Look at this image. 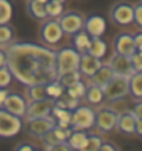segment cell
I'll use <instances>...</instances> for the list:
<instances>
[{
	"label": "cell",
	"mask_w": 142,
	"mask_h": 151,
	"mask_svg": "<svg viewBox=\"0 0 142 151\" xmlns=\"http://www.w3.org/2000/svg\"><path fill=\"white\" fill-rule=\"evenodd\" d=\"M3 49L6 66L20 84H46L57 79L54 49L28 41H12Z\"/></svg>",
	"instance_id": "1"
},
{
	"label": "cell",
	"mask_w": 142,
	"mask_h": 151,
	"mask_svg": "<svg viewBox=\"0 0 142 151\" xmlns=\"http://www.w3.org/2000/svg\"><path fill=\"white\" fill-rule=\"evenodd\" d=\"M79 55L78 52L72 47L67 46L60 50H55V64H57V78L69 73V72H75L78 70L79 64Z\"/></svg>",
	"instance_id": "2"
},
{
	"label": "cell",
	"mask_w": 142,
	"mask_h": 151,
	"mask_svg": "<svg viewBox=\"0 0 142 151\" xmlns=\"http://www.w3.org/2000/svg\"><path fill=\"white\" fill-rule=\"evenodd\" d=\"M95 127V110L89 105L75 107L70 114V128L72 130H90Z\"/></svg>",
	"instance_id": "3"
},
{
	"label": "cell",
	"mask_w": 142,
	"mask_h": 151,
	"mask_svg": "<svg viewBox=\"0 0 142 151\" xmlns=\"http://www.w3.org/2000/svg\"><path fill=\"white\" fill-rule=\"evenodd\" d=\"M26 105H28V99L20 95V93H15V92H8L5 101L2 104V107L5 110H8L9 113L15 114L19 118H25V113H26Z\"/></svg>",
	"instance_id": "11"
},
{
	"label": "cell",
	"mask_w": 142,
	"mask_h": 151,
	"mask_svg": "<svg viewBox=\"0 0 142 151\" xmlns=\"http://www.w3.org/2000/svg\"><path fill=\"white\" fill-rule=\"evenodd\" d=\"M87 54H90L96 58L102 60L107 54V44L102 40V37H92L90 43H89V47H87Z\"/></svg>",
	"instance_id": "22"
},
{
	"label": "cell",
	"mask_w": 142,
	"mask_h": 151,
	"mask_svg": "<svg viewBox=\"0 0 142 151\" xmlns=\"http://www.w3.org/2000/svg\"><path fill=\"white\" fill-rule=\"evenodd\" d=\"M12 73L8 66H2L0 67V87H8L11 83H12Z\"/></svg>",
	"instance_id": "33"
},
{
	"label": "cell",
	"mask_w": 142,
	"mask_h": 151,
	"mask_svg": "<svg viewBox=\"0 0 142 151\" xmlns=\"http://www.w3.org/2000/svg\"><path fill=\"white\" fill-rule=\"evenodd\" d=\"M70 37H72V47L78 52V54H84V52H87L89 43H90L92 37L84 29H79L74 35H70Z\"/></svg>",
	"instance_id": "20"
},
{
	"label": "cell",
	"mask_w": 142,
	"mask_h": 151,
	"mask_svg": "<svg viewBox=\"0 0 142 151\" xmlns=\"http://www.w3.org/2000/svg\"><path fill=\"white\" fill-rule=\"evenodd\" d=\"M113 76H115V72L112 70V67L107 63H102L98 67V70H96V72L90 76V83L99 86V87H105L107 83L110 81Z\"/></svg>",
	"instance_id": "18"
},
{
	"label": "cell",
	"mask_w": 142,
	"mask_h": 151,
	"mask_svg": "<svg viewBox=\"0 0 142 151\" xmlns=\"http://www.w3.org/2000/svg\"><path fill=\"white\" fill-rule=\"evenodd\" d=\"M133 23L136 24L138 29L142 28V3L141 2L133 5Z\"/></svg>",
	"instance_id": "35"
},
{
	"label": "cell",
	"mask_w": 142,
	"mask_h": 151,
	"mask_svg": "<svg viewBox=\"0 0 142 151\" xmlns=\"http://www.w3.org/2000/svg\"><path fill=\"white\" fill-rule=\"evenodd\" d=\"M86 87H87V84L83 81V79H76L75 83L66 86L64 95H67L70 98H76V99H83L84 93H86Z\"/></svg>",
	"instance_id": "25"
},
{
	"label": "cell",
	"mask_w": 142,
	"mask_h": 151,
	"mask_svg": "<svg viewBox=\"0 0 142 151\" xmlns=\"http://www.w3.org/2000/svg\"><path fill=\"white\" fill-rule=\"evenodd\" d=\"M58 2H63V3H64V2H66V0H58Z\"/></svg>",
	"instance_id": "46"
},
{
	"label": "cell",
	"mask_w": 142,
	"mask_h": 151,
	"mask_svg": "<svg viewBox=\"0 0 142 151\" xmlns=\"http://www.w3.org/2000/svg\"><path fill=\"white\" fill-rule=\"evenodd\" d=\"M44 11H46L48 19H58L64 12V3L58 0H48L44 3Z\"/></svg>",
	"instance_id": "27"
},
{
	"label": "cell",
	"mask_w": 142,
	"mask_h": 151,
	"mask_svg": "<svg viewBox=\"0 0 142 151\" xmlns=\"http://www.w3.org/2000/svg\"><path fill=\"white\" fill-rule=\"evenodd\" d=\"M113 50H115V54H121V55H127V57H130L133 52H136L135 41H133V34H128V32L116 34V37L113 40Z\"/></svg>",
	"instance_id": "15"
},
{
	"label": "cell",
	"mask_w": 142,
	"mask_h": 151,
	"mask_svg": "<svg viewBox=\"0 0 142 151\" xmlns=\"http://www.w3.org/2000/svg\"><path fill=\"white\" fill-rule=\"evenodd\" d=\"M130 60H131V66L135 69V72H142V52L136 50L130 55Z\"/></svg>",
	"instance_id": "36"
},
{
	"label": "cell",
	"mask_w": 142,
	"mask_h": 151,
	"mask_svg": "<svg viewBox=\"0 0 142 151\" xmlns=\"http://www.w3.org/2000/svg\"><path fill=\"white\" fill-rule=\"evenodd\" d=\"M14 14V8L9 0H0V24L9 23Z\"/></svg>",
	"instance_id": "30"
},
{
	"label": "cell",
	"mask_w": 142,
	"mask_h": 151,
	"mask_svg": "<svg viewBox=\"0 0 142 151\" xmlns=\"http://www.w3.org/2000/svg\"><path fill=\"white\" fill-rule=\"evenodd\" d=\"M102 90H104V98L107 101H113V99H118V98H127L128 96V78L115 75L107 83V86L102 87Z\"/></svg>",
	"instance_id": "6"
},
{
	"label": "cell",
	"mask_w": 142,
	"mask_h": 151,
	"mask_svg": "<svg viewBox=\"0 0 142 151\" xmlns=\"http://www.w3.org/2000/svg\"><path fill=\"white\" fill-rule=\"evenodd\" d=\"M15 37V31L9 23L0 24V47H6L8 44H11Z\"/></svg>",
	"instance_id": "28"
},
{
	"label": "cell",
	"mask_w": 142,
	"mask_h": 151,
	"mask_svg": "<svg viewBox=\"0 0 142 151\" xmlns=\"http://www.w3.org/2000/svg\"><path fill=\"white\" fill-rule=\"evenodd\" d=\"M83 29L90 35V37H102L107 31V23L105 19L99 14H92L84 19Z\"/></svg>",
	"instance_id": "14"
},
{
	"label": "cell",
	"mask_w": 142,
	"mask_h": 151,
	"mask_svg": "<svg viewBox=\"0 0 142 151\" xmlns=\"http://www.w3.org/2000/svg\"><path fill=\"white\" fill-rule=\"evenodd\" d=\"M63 99H64V104H66V109L70 110V111L79 105V99H76V98H70V96L66 95V98H63Z\"/></svg>",
	"instance_id": "38"
},
{
	"label": "cell",
	"mask_w": 142,
	"mask_h": 151,
	"mask_svg": "<svg viewBox=\"0 0 142 151\" xmlns=\"http://www.w3.org/2000/svg\"><path fill=\"white\" fill-rule=\"evenodd\" d=\"M115 75H121V76H130L131 73H135V69L131 66V60L127 55H121V54H113L107 63Z\"/></svg>",
	"instance_id": "13"
},
{
	"label": "cell",
	"mask_w": 142,
	"mask_h": 151,
	"mask_svg": "<svg viewBox=\"0 0 142 151\" xmlns=\"http://www.w3.org/2000/svg\"><path fill=\"white\" fill-rule=\"evenodd\" d=\"M102 139L99 136H95V134H89L87 136V140L84 144V148L83 151H98L99 145H101Z\"/></svg>",
	"instance_id": "32"
},
{
	"label": "cell",
	"mask_w": 142,
	"mask_h": 151,
	"mask_svg": "<svg viewBox=\"0 0 142 151\" xmlns=\"http://www.w3.org/2000/svg\"><path fill=\"white\" fill-rule=\"evenodd\" d=\"M130 111L135 114L136 119H142V102H141V98L135 99V102L130 105Z\"/></svg>",
	"instance_id": "37"
},
{
	"label": "cell",
	"mask_w": 142,
	"mask_h": 151,
	"mask_svg": "<svg viewBox=\"0 0 142 151\" xmlns=\"http://www.w3.org/2000/svg\"><path fill=\"white\" fill-rule=\"evenodd\" d=\"M118 114L110 107H101L98 111H95V127L101 133H112L116 127Z\"/></svg>",
	"instance_id": "10"
},
{
	"label": "cell",
	"mask_w": 142,
	"mask_h": 151,
	"mask_svg": "<svg viewBox=\"0 0 142 151\" xmlns=\"http://www.w3.org/2000/svg\"><path fill=\"white\" fill-rule=\"evenodd\" d=\"M76 79H81V73H79V70H75V72H69V73H64V75L58 76V81L63 84L64 87L69 86V84H72V83H75Z\"/></svg>",
	"instance_id": "34"
},
{
	"label": "cell",
	"mask_w": 142,
	"mask_h": 151,
	"mask_svg": "<svg viewBox=\"0 0 142 151\" xmlns=\"http://www.w3.org/2000/svg\"><path fill=\"white\" fill-rule=\"evenodd\" d=\"M102 64V60L96 58L90 54H87V52H84V54L79 55V64H78V70L79 73L90 78L96 70H98V67Z\"/></svg>",
	"instance_id": "16"
},
{
	"label": "cell",
	"mask_w": 142,
	"mask_h": 151,
	"mask_svg": "<svg viewBox=\"0 0 142 151\" xmlns=\"http://www.w3.org/2000/svg\"><path fill=\"white\" fill-rule=\"evenodd\" d=\"M84 98H86V101H87L89 104H90V105H101V104L105 101L102 87L96 86V84H93V83L87 84V87H86V93H84Z\"/></svg>",
	"instance_id": "19"
},
{
	"label": "cell",
	"mask_w": 142,
	"mask_h": 151,
	"mask_svg": "<svg viewBox=\"0 0 142 151\" xmlns=\"http://www.w3.org/2000/svg\"><path fill=\"white\" fill-rule=\"evenodd\" d=\"M128 95L135 99L142 98V72H135L128 76Z\"/></svg>",
	"instance_id": "23"
},
{
	"label": "cell",
	"mask_w": 142,
	"mask_h": 151,
	"mask_svg": "<svg viewBox=\"0 0 142 151\" xmlns=\"http://www.w3.org/2000/svg\"><path fill=\"white\" fill-rule=\"evenodd\" d=\"M63 29L57 19H46L40 26V38L48 46H55L63 40Z\"/></svg>",
	"instance_id": "5"
},
{
	"label": "cell",
	"mask_w": 142,
	"mask_h": 151,
	"mask_svg": "<svg viewBox=\"0 0 142 151\" xmlns=\"http://www.w3.org/2000/svg\"><path fill=\"white\" fill-rule=\"evenodd\" d=\"M110 20L118 26H128L133 23V5L128 2H118L109 12Z\"/></svg>",
	"instance_id": "7"
},
{
	"label": "cell",
	"mask_w": 142,
	"mask_h": 151,
	"mask_svg": "<svg viewBox=\"0 0 142 151\" xmlns=\"http://www.w3.org/2000/svg\"><path fill=\"white\" fill-rule=\"evenodd\" d=\"M6 95H8V87H0V107H2Z\"/></svg>",
	"instance_id": "43"
},
{
	"label": "cell",
	"mask_w": 142,
	"mask_h": 151,
	"mask_svg": "<svg viewBox=\"0 0 142 151\" xmlns=\"http://www.w3.org/2000/svg\"><path fill=\"white\" fill-rule=\"evenodd\" d=\"M133 41H135L136 50L142 52V32H141V31H138L136 34H133Z\"/></svg>",
	"instance_id": "40"
},
{
	"label": "cell",
	"mask_w": 142,
	"mask_h": 151,
	"mask_svg": "<svg viewBox=\"0 0 142 151\" xmlns=\"http://www.w3.org/2000/svg\"><path fill=\"white\" fill-rule=\"evenodd\" d=\"M26 124H28V131L32 136L41 137L43 134H46L48 131H50L55 127V118L49 114V116L44 118H34V119H26Z\"/></svg>",
	"instance_id": "12"
},
{
	"label": "cell",
	"mask_w": 142,
	"mask_h": 151,
	"mask_svg": "<svg viewBox=\"0 0 142 151\" xmlns=\"http://www.w3.org/2000/svg\"><path fill=\"white\" fill-rule=\"evenodd\" d=\"M130 105H131V104H130ZM130 105H128V101L125 99V98H118V99L110 101L109 107H110L115 113H116V114H119V113H122V111L130 110Z\"/></svg>",
	"instance_id": "31"
},
{
	"label": "cell",
	"mask_w": 142,
	"mask_h": 151,
	"mask_svg": "<svg viewBox=\"0 0 142 151\" xmlns=\"http://www.w3.org/2000/svg\"><path fill=\"white\" fill-rule=\"evenodd\" d=\"M135 125H136V118L130 110L122 111L116 118V127L115 130H119L124 134H133L135 133Z\"/></svg>",
	"instance_id": "17"
},
{
	"label": "cell",
	"mask_w": 142,
	"mask_h": 151,
	"mask_svg": "<svg viewBox=\"0 0 142 151\" xmlns=\"http://www.w3.org/2000/svg\"><path fill=\"white\" fill-rule=\"evenodd\" d=\"M54 104H55V99H52V98H44V99H38V101H28L25 119L49 116L52 109H54Z\"/></svg>",
	"instance_id": "9"
},
{
	"label": "cell",
	"mask_w": 142,
	"mask_h": 151,
	"mask_svg": "<svg viewBox=\"0 0 142 151\" xmlns=\"http://www.w3.org/2000/svg\"><path fill=\"white\" fill-rule=\"evenodd\" d=\"M26 96H28V101H38V99H44V98H48L44 84L26 86Z\"/></svg>",
	"instance_id": "29"
},
{
	"label": "cell",
	"mask_w": 142,
	"mask_h": 151,
	"mask_svg": "<svg viewBox=\"0 0 142 151\" xmlns=\"http://www.w3.org/2000/svg\"><path fill=\"white\" fill-rule=\"evenodd\" d=\"M135 134L138 137H142V119H136V125H135Z\"/></svg>",
	"instance_id": "42"
},
{
	"label": "cell",
	"mask_w": 142,
	"mask_h": 151,
	"mask_svg": "<svg viewBox=\"0 0 142 151\" xmlns=\"http://www.w3.org/2000/svg\"><path fill=\"white\" fill-rule=\"evenodd\" d=\"M15 151H34V150H37L32 144H19L15 148H14Z\"/></svg>",
	"instance_id": "41"
},
{
	"label": "cell",
	"mask_w": 142,
	"mask_h": 151,
	"mask_svg": "<svg viewBox=\"0 0 142 151\" xmlns=\"http://www.w3.org/2000/svg\"><path fill=\"white\" fill-rule=\"evenodd\" d=\"M87 131L86 130H72V133L67 137V145L70 147V150H76V151H83L84 144L87 140Z\"/></svg>",
	"instance_id": "21"
},
{
	"label": "cell",
	"mask_w": 142,
	"mask_h": 151,
	"mask_svg": "<svg viewBox=\"0 0 142 151\" xmlns=\"http://www.w3.org/2000/svg\"><path fill=\"white\" fill-rule=\"evenodd\" d=\"M38 2H40V3H46V2H48V0H38Z\"/></svg>",
	"instance_id": "45"
},
{
	"label": "cell",
	"mask_w": 142,
	"mask_h": 151,
	"mask_svg": "<svg viewBox=\"0 0 142 151\" xmlns=\"http://www.w3.org/2000/svg\"><path fill=\"white\" fill-rule=\"evenodd\" d=\"M57 20L61 26V29H63V32L67 34V35H74L79 29H83V26H84L83 14L76 12V11H66V12L61 14Z\"/></svg>",
	"instance_id": "8"
},
{
	"label": "cell",
	"mask_w": 142,
	"mask_h": 151,
	"mask_svg": "<svg viewBox=\"0 0 142 151\" xmlns=\"http://www.w3.org/2000/svg\"><path fill=\"white\" fill-rule=\"evenodd\" d=\"M6 66V54H5V49L0 47V67Z\"/></svg>",
	"instance_id": "44"
},
{
	"label": "cell",
	"mask_w": 142,
	"mask_h": 151,
	"mask_svg": "<svg viewBox=\"0 0 142 151\" xmlns=\"http://www.w3.org/2000/svg\"><path fill=\"white\" fill-rule=\"evenodd\" d=\"M44 88H46V96L52 98V99H58V98H61L64 95V90H66V87L58 81V78L46 83L44 84Z\"/></svg>",
	"instance_id": "26"
},
{
	"label": "cell",
	"mask_w": 142,
	"mask_h": 151,
	"mask_svg": "<svg viewBox=\"0 0 142 151\" xmlns=\"http://www.w3.org/2000/svg\"><path fill=\"white\" fill-rule=\"evenodd\" d=\"M116 150H119L118 145H115L113 142H107V140H102L98 148V151H116Z\"/></svg>",
	"instance_id": "39"
},
{
	"label": "cell",
	"mask_w": 142,
	"mask_h": 151,
	"mask_svg": "<svg viewBox=\"0 0 142 151\" xmlns=\"http://www.w3.org/2000/svg\"><path fill=\"white\" fill-rule=\"evenodd\" d=\"M26 9H28V14L35 20L43 22V20L48 19L46 11H44V3H40L38 0H28Z\"/></svg>",
	"instance_id": "24"
},
{
	"label": "cell",
	"mask_w": 142,
	"mask_h": 151,
	"mask_svg": "<svg viewBox=\"0 0 142 151\" xmlns=\"http://www.w3.org/2000/svg\"><path fill=\"white\" fill-rule=\"evenodd\" d=\"M23 130V118L9 113L0 107V137H15Z\"/></svg>",
	"instance_id": "4"
}]
</instances>
